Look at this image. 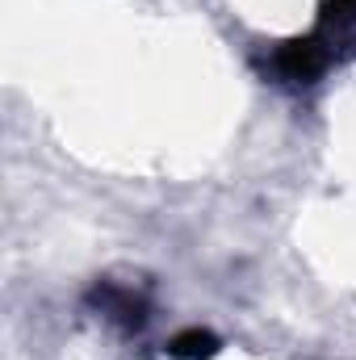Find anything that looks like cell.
<instances>
[{"label": "cell", "mask_w": 356, "mask_h": 360, "mask_svg": "<svg viewBox=\"0 0 356 360\" xmlns=\"http://www.w3.org/2000/svg\"><path fill=\"white\" fill-rule=\"evenodd\" d=\"M214 352H218V335H210L201 327L180 331V335H172V344H168V356H177V360H210Z\"/></svg>", "instance_id": "3957f363"}, {"label": "cell", "mask_w": 356, "mask_h": 360, "mask_svg": "<svg viewBox=\"0 0 356 360\" xmlns=\"http://www.w3.org/2000/svg\"><path fill=\"white\" fill-rule=\"evenodd\" d=\"M344 51H356V0H327L314 34L281 42L272 59H265V72L281 84H314Z\"/></svg>", "instance_id": "6da1fadb"}, {"label": "cell", "mask_w": 356, "mask_h": 360, "mask_svg": "<svg viewBox=\"0 0 356 360\" xmlns=\"http://www.w3.org/2000/svg\"><path fill=\"white\" fill-rule=\"evenodd\" d=\"M92 302H96L105 314L122 319L126 327H143V319H147V306H143V297H134L130 289H113V285H101V289H92Z\"/></svg>", "instance_id": "7a4b0ae2"}]
</instances>
